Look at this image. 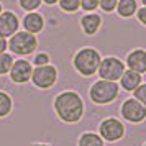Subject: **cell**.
<instances>
[{"label":"cell","instance_id":"cell-1","mask_svg":"<svg viewBox=\"0 0 146 146\" xmlns=\"http://www.w3.org/2000/svg\"><path fill=\"white\" fill-rule=\"evenodd\" d=\"M54 110L62 121L77 123L84 115V102L77 92H72V90L61 92L54 99Z\"/></svg>","mask_w":146,"mask_h":146},{"label":"cell","instance_id":"cell-2","mask_svg":"<svg viewBox=\"0 0 146 146\" xmlns=\"http://www.w3.org/2000/svg\"><path fill=\"white\" fill-rule=\"evenodd\" d=\"M100 53L94 48H84L77 51V54L74 56V67L76 71L86 77H90L94 74L97 72L99 69V64H100Z\"/></svg>","mask_w":146,"mask_h":146},{"label":"cell","instance_id":"cell-3","mask_svg":"<svg viewBox=\"0 0 146 146\" xmlns=\"http://www.w3.org/2000/svg\"><path fill=\"white\" fill-rule=\"evenodd\" d=\"M90 99L92 102L99 104V105H107L112 104L113 100L117 99L118 95V84L115 80H99L90 87Z\"/></svg>","mask_w":146,"mask_h":146},{"label":"cell","instance_id":"cell-4","mask_svg":"<svg viewBox=\"0 0 146 146\" xmlns=\"http://www.w3.org/2000/svg\"><path fill=\"white\" fill-rule=\"evenodd\" d=\"M7 46L10 48V51L13 54H20V56H27L31 54L38 46L36 36L33 33L28 31H15L10 36V41L7 43Z\"/></svg>","mask_w":146,"mask_h":146},{"label":"cell","instance_id":"cell-5","mask_svg":"<svg viewBox=\"0 0 146 146\" xmlns=\"http://www.w3.org/2000/svg\"><path fill=\"white\" fill-rule=\"evenodd\" d=\"M30 79L33 80V84L40 89H49L56 84V79H58V71L54 66H49V64H44V66H36L31 71V77Z\"/></svg>","mask_w":146,"mask_h":146},{"label":"cell","instance_id":"cell-6","mask_svg":"<svg viewBox=\"0 0 146 146\" xmlns=\"http://www.w3.org/2000/svg\"><path fill=\"white\" fill-rule=\"evenodd\" d=\"M97 71L104 80H118L125 71V66L118 58L110 56V58H105L104 61H100Z\"/></svg>","mask_w":146,"mask_h":146},{"label":"cell","instance_id":"cell-7","mask_svg":"<svg viewBox=\"0 0 146 146\" xmlns=\"http://www.w3.org/2000/svg\"><path fill=\"white\" fill-rule=\"evenodd\" d=\"M99 133H100V136H102V139H105V141H117V139L123 138L125 126L117 118H107L100 123Z\"/></svg>","mask_w":146,"mask_h":146},{"label":"cell","instance_id":"cell-8","mask_svg":"<svg viewBox=\"0 0 146 146\" xmlns=\"http://www.w3.org/2000/svg\"><path fill=\"white\" fill-rule=\"evenodd\" d=\"M121 117L131 123H139L146 117V107L136 99H128L121 105Z\"/></svg>","mask_w":146,"mask_h":146},{"label":"cell","instance_id":"cell-9","mask_svg":"<svg viewBox=\"0 0 146 146\" xmlns=\"http://www.w3.org/2000/svg\"><path fill=\"white\" fill-rule=\"evenodd\" d=\"M31 71H33V67L30 64V61L27 59L13 61V64L10 67V77L17 84H25L31 77Z\"/></svg>","mask_w":146,"mask_h":146},{"label":"cell","instance_id":"cell-10","mask_svg":"<svg viewBox=\"0 0 146 146\" xmlns=\"http://www.w3.org/2000/svg\"><path fill=\"white\" fill-rule=\"evenodd\" d=\"M18 31V18L12 12H2L0 13V36L7 38Z\"/></svg>","mask_w":146,"mask_h":146},{"label":"cell","instance_id":"cell-11","mask_svg":"<svg viewBox=\"0 0 146 146\" xmlns=\"http://www.w3.org/2000/svg\"><path fill=\"white\" fill-rule=\"evenodd\" d=\"M126 64L135 72H139V74L146 72V51L145 49L131 51L128 54V58H126Z\"/></svg>","mask_w":146,"mask_h":146},{"label":"cell","instance_id":"cell-12","mask_svg":"<svg viewBox=\"0 0 146 146\" xmlns=\"http://www.w3.org/2000/svg\"><path fill=\"white\" fill-rule=\"evenodd\" d=\"M23 27H25V31H28V33H40L44 28V18L36 12H30L23 18Z\"/></svg>","mask_w":146,"mask_h":146},{"label":"cell","instance_id":"cell-13","mask_svg":"<svg viewBox=\"0 0 146 146\" xmlns=\"http://www.w3.org/2000/svg\"><path fill=\"white\" fill-rule=\"evenodd\" d=\"M100 25H102V18H100L99 15L95 13H87L84 15L82 18H80V27L84 30V33L86 35H95L99 31Z\"/></svg>","mask_w":146,"mask_h":146},{"label":"cell","instance_id":"cell-14","mask_svg":"<svg viewBox=\"0 0 146 146\" xmlns=\"http://www.w3.org/2000/svg\"><path fill=\"white\" fill-rule=\"evenodd\" d=\"M141 82H143V79H141V74L135 72V71H131V69L123 71L121 77H120V84H121V87H123L125 90H130V92H131V90H135V89H136Z\"/></svg>","mask_w":146,"mask_h":146},{"label":"cell","instance_id":"cell-15","mask_svg":"<svg viewBox=\"0 0 146 146\" xmlns=\"http://www.w3.org/2000/svg\"><path fill=\"white\" fill-rule=\"evenodd\" d=\"M115 8L118 10V15L128 18L136 12V0H118Z\"/></svg>","mask_w":146,"mask_h":146},{"label":"cell","instance_id":"cell-16","mask_svg":"<svg viewBox=\"0 0 146 146\" xmlns=\"http://www.w3.org/2000/svg\"><path fill=\"white\" fill-rule=\"evenodd\" d=\"M79 146H105V145H104V139H102L100 135L87 131L79 138Z\"/></svg>","mask_w":146,"mask_h":146},{"label":"cell","instance_id":"cell-17","mask_svg":"<svg viewBox=\"0 0 146 146\" xmlns=\"http://www.w3.org/2000/svg\"><path fill=\"white\" fill-rule=\"evenodd\" d=\"M12 107H13V102L10 99V95L5 92H0V118L7 117L12 112Z\"/></svg>","mask_w":146,"mask_h":146},{"label":"cell","instance_id":"cell-18","mask_svg":"<svg viewBox=\"0 0 146 146\" xmlns=\"http://www.w3.org/2000/svg\"><path fill=\"white\" fill-rule=\"evenodd\" d=\"M13 64V58L7 53H0V76L10 72V67Z\"/></svg>","mask_w":146,"mask_h":146},{"label":"cell","instance_id":"cell-19","mask_svg":"<svg viewBox=\"0 0 146 146\" xmlns=\"http://www.w3.org/2000/svg\"><path fill=\"white\" fill-rule=\"evenodd\" d=\"M58 3L64 12H76L80 7V0H58Z\"/></svg>","mask_w":146,"mask_h":146},{"label":"cell","instance_id":"cell-20","mask_svg":"<svg viewBox=\"0 0 146 146\" xmlns=\"http://www.w3.org/2000/svg\"><path fill=\"white\" fill-rule=\"evenodd\" d=\"M133 92H135V94H133V95H135L133 99H136L138 102H141L143 105H146V84L141 82V84L133 90Z\"/></svg>","mask_w":146,"mask_h":146},{"label":"cell","instance_id":"cell-21","mask_svg":"<svg viewBox=\"0 0 146 146\" xmlns=\"http://www.w3.org/2000/svg\"><path fill=\"white\" fill-rule=\"evenodd\" d=\"M20 2V7L27 12H33L41 5V0H18Z\"/></svg>","mask_w":146,"mask_h":146},{"label":"cell","instance_id":"cell-22","mask_svg":"<svg viewBox=\"0 0 146 146\" xmlns=\"http://www.w3.org/2000/svg\"><path fill=\"white\" fill-rule=\"evenodd\" d=\"M117 2L118 0H99V7L104 12H113L117 7Z\"/></svg>","mask_w":146,"mask_h":146},{"label":"cell","instance_id":"cell-23","mask_svg":"<svg viewBox=\"0 0 146 146\" xmlns=\"http://www.w3.org/2000/svg\"><path fill=\"white\" fill-rule=\"evenodd\" d=\"M80 7L86 12H94L99 7V0H80Z\"/></svg>","mask_w":146,"mask_h":146},{"label":"cell","instance_id":"cell-24","mask_svg":"<svg viewBox=\"0 0 146 146\" xmlns=\"http://www.w3.org/2000/svg\"><path fill=\"white\" fill-rule=\"evenodd\" d=\"M48 62H49V56H48L46 53H40V54L35 56V64H36V66H44Z\"/></svg>","mask_w":146,"mask_h":146},{"label":"cell","instance_id":"cell-25","mask_svg":"<svg viewBox=\"0 0 146 146\" xmlns=\"http://www.w3.org/2000/svg\"><path fill=\"white\" fill-rule=\"evenodd\" d=\"M138 20L141 25H146V7L139 8L138 10Z\"/></svg>","mask_w":146,"mask_h":146},{"label":"cell","instance_id":"cell-26","mask_svg":"<svg viewBox=\"0 0 146 146\" xmlns=\"http://www.w3.org/2000/svg\"><path fill=\"white\" fill-rule=\"evenodd\" d=\"M5 49H7V41L3 36H0V53H5Z\"/></svg>","mask_w":146,"mask_h":146},{"label":"cell","instance_id":"cell-27","mask_svg":"<svg viewBox=\"0 0 146 146\" xmlns=\"http://www.w3.org/2000/svg\"><path fill=\"white\" fill-rule=\"evenodd\" d=\"M41 2H44L48 5H53V3H58V0H41Z\"/></svg>","mask_w":146,"mask_h":146},{"label":"cell","instance_id":"cell-28","mask_svg":"<svg viewBox=\"0 0 146 146\" xmlns=\"http://www.w3.org/2000/svg\"><path fill=\"white\" fill-rule=\"evenodd\" d=\"M33 146H49V145H33Z\"/></svg>","mask_w":146,"mask_h":146},{"label":"cell","instance_id":"cell-29","mask_svg":"<svg viewBox=\"0 0 146 146\" xmlns=\"http://www.w3.org/2000/svg\"><path fill=\"white\" fill-rule=\"evenodd\" d=\"M0 13H2V3H0Z\"/></svg>","mask_w":146,"mask_h":146}]
</instances>
